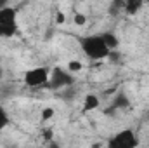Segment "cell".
Returning a JSON list of instances; mask_svg holds the SVG:
<instances>
[{"label": "cell", "mask_w": 149, "mask_h": 148, "mask_svg": "<svg viewBox=\"0 0 149 148\" xmlns=\"http://www.w3.org/2000/svg\"><path fill=\"white\" fill-rule=\"evenodd\" d=\"M49 75H50V72H49L45 66H37V68L28 70V72L24 73V77H23V80H24V84H26L28 87L37 89V87H42V85H47Z\"/></svg>", "instance_id": "5b68a950"}, {"label": "cell", "mask_w": 149, "mask_h": 148, "mask_svg": "<svg viewBox=\"0 0 149 148\" xmlns=\"http://www.w3.org/2000/svg\"><path fill=\"white\" fill-rule=\"evenodd\" d=\"M101 37H102V40H104V44L111 49V51H114V49H118V45H120V40H118V37L113 33V32H102V33H99Z\"/></svg>", "instance_id": "52a82bcc"}, {"label": "cell", "mask_w": 149, "mask_h": 148, "mask_svg": "<svg viewBox=\"0 0 149 148\" xmlns=\"http://www.w3.org/2000/svg\"><path fill=\"white\" fill-rule=\"evenodd\" d=\"M120 12H125V0H111L109 14L111 16H118Z\"/></svg>", "instance_id": "30bf717a"}, {"label": "cell", "mask_w": 149, "mask_h": 148, "mask_svg": "<svg viewBox=\"0 0 149 148\" xmlns=\"http://www.w3.org/2000/svg\"><path fill=\"white\" fill-rule=\"evenodd\" d=\"M74 25H78V26H83V25H85V21H87V18H85V16H83V14H80V12H76V14H74Z\"/></svg>", "instance_id": "4fadbf2b"}, {"label": "cell", "mask_w": 149, "mask_h": 148, "mask_svg": "<svg viewBox=\"0 0 149 148\" xmlns=\"http://www.w3.org/2000/svg\"><path fill=\"white\" fill-rule=\"evenodd\" d=\"M17 33V11L10 5L0 9V37L10 38Z\"/></svg>", "instance_id": "7a4b0ae2"}, {"label": "cell", "mask_w": 149, "mask_h": 148, "mask_svg": "<svg viewBox=\"0 0 149 148\" xmlns=\"http://www.w3.org/2000/svg\"><path fill=\"white\" fill-rule=\"evenodd\" d=\"M81 68H83V65H81L80 61H74V59H73V61H70V63H68V70H70L71 73H73V72H80Z\"/></svg>", "instance_id": "7c38bea8"}, {"label": "cell", "mask_w": 149, "mask_h": 148, "mask_svg": "<svg viewBox=\"0 0 149 148\" xmlns=\"http://www.w3.org/2000/svg\"><path fill=\"white\" fill-rule=\"evenodd\" d=\"M54 115V110L52 108H43L42 110V120H50Z\"/></svg>", "instance_id": "5bb4252c"}, {"label": "cell", "mask_w": 149, "mask_h": 148, "mask_svg": "<svg viewBox=\"0 0 149 148\" xmlns=\"http://www.w3.org/2000/svg\"><path fill=\"white\" fill-rule=\"evenodd\" d=\"M127 108H130L128 96L125 92H118L116 98H114V101H113V105H111V110H127Z\"/></svg>", "instance_id": "8992f818"}, {"label": "cell", "mask_w": 149, "mask_h": 148, "mask_svg": "<svg viewBox=\"0 0 149 148\" xmlns=\"http://www.w3.org/2000/svg\"><path fill=\"white\" fill-rule=\"evenodd\" d=\"M64 21H66V16H64L63 12H57V14H56V23H57V25H63Z\"/></svg>", "instance_id": "9a60e30c"}, {"label": "cell", "mask_w": 149, "mask_h": 148, "mask_svg": "<svg viewBox=\"0 0 149 148\" xmlns=\"http://www.w3.org/2000/svg\"><path fill=\"white\" fill-rule=\"evenodd\" d=\"M80 47L85 52V56L92 61H101L106 59L111 52V49L104 44V40L101 35H87V37H80Z\"/></svg>", "instance_id": "6da1fadb"}, {"label": "cell", "mask_w": 149, "mask_h": 148, "mask_svg": "<svg viewBox=\"0 0 149 148\" xmlns=\"http://www.w3.org/2000/svg\"><path fill=\"white\" fill-rule=\"evenodd\" d=\"M50 136H52V131L49 129V131H43V138L45 140H50Z\"/></svg>", "instance_id": "2e32d148"}, {"label": "cell", "mask_w": 149, "mask_h": 148, "mask_svg": "<svg viewBox=\"0 0 149 148\" xmlns=\"http://www.w3.org/2000/svg\"><path fill=\"white\" fill-rule=\"evenodd\" d=\"M7 125H9V115H7V111L0 106V131L5 129Z\"/></svg>", "instance_id": "8fae6325"}, {"label": "cell", "mask_w": 149, "mask_h": 148, "mask_svg": "<svg viewBox=\"0 0 149 148\" xmlns=\"http://www.w3.org/2000/svg\"><path fill=\"white\" fill-rule=\"evenodd\" d=\"M142 4H144V0H125V12L130 14V16L137 14L141 11Z\"/></svg>", "instance_id": "ba28073f"}, {"label": "cell", "mask_w": 149, "mask_h": 148, "mask_svg": "<svg viewBox=\"0 0 149 148\" xmlns=\"http://www.w3.org/2000/svg\"><path fill=\"white\" fill-rule=\"evenodd\" d=\"M3 77V70H2V66H0V78Z\"/></svg>", "instance_id": "ac0fdd59"}, {"label": "cell", "mask_w": 149, "mask_h": 148, "mask_svg": "<svg viewBox=\"0 0 149 148\" xmlns=\"http://www.w3.org/2000/svg\"><path fill=\"white\" fill-rule=\"evenodd\" d=\"M7 5H9V0H0V9H3Z\"/></svg>", "instance_id": "e0dca14e"}, {"label": "cell", "mask_w": 149, "mask_h": 148, "mask_svg": "<svg viewBox=\"0 0 149 148\" xmlns=\"http://www.w3.org/2000/svg\"><path fill=\"white\" fill-rule=\"evenodd\" d=\"M137 145H139V140L132 129H123L108 140L109 148H135Z\"/></svg>", "instance_id": "277c9868"}, {"label": "cell", "mask_w": 149, "mask_h": 148, "mask_svg": "<svg viewBox=\"0 0 149 148\" xmlns=\"http://www.w3.org/2000/svg\"><path fill=\"white\" fill-rule=\"evenodd\" d=\"M99 106V98L95 94H87L83 99V110L85 111H92Z\"/></svg>", "instance_id": "9c48e42d"}, {"label": "cell", "mask_w": 149, "mask_h": 148, "mask_svg": "<svg viewBox=\"0 0 149 148\" xmlns=\"http://www.w3.org/2000/svg\"><path fill=\"white\" fill-rule=\"evenodd\" d=\"M74 84V77L70 70H63L61 66H56L50 75H49V82L47 85L52 91H64L68 87H73Z\"/></svg>", "instance_id": "3957f363"}]
</instances>
